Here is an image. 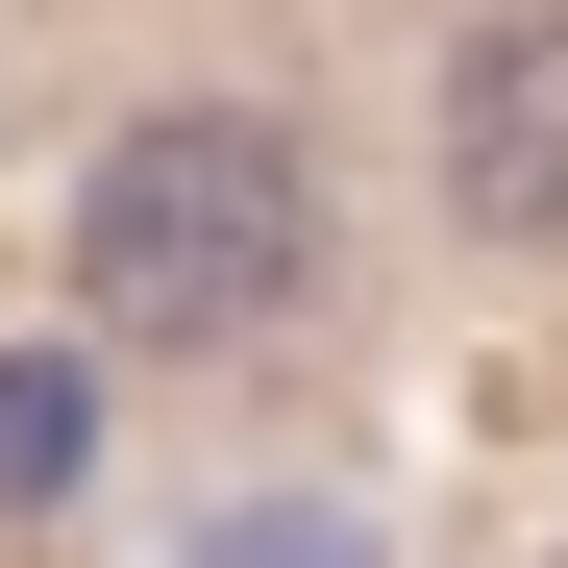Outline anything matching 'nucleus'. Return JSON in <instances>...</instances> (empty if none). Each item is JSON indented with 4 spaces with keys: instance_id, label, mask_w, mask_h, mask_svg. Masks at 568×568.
<instances>
[{
    "instance_id": "nucleus-1",
    "label": "nucleus",
    "mask_w": 568,
    "mask_h": 568,
    "mask_svg": "<svg viewBox=\"0 0 568 568\" xmlns=\"http://www.w3.org/2000/svg\"><path fill=\"white\" fill-rule=\"evenodd\" d=\"M50 297L124 371H272L346 297V149L297 74H149L50 173Z\"/></svg>"
},
{
    "instance_id": "nucleus-2",
    "label": "nucleus",
    "mask_w": 568,
    "mask_h": 568,
    "mask_svg": "<svg viewBox=\"0 0 568 568\" xmlns=\"http://www.w3.org/2000/svg\"><path fill=\"white\" fill-rule=\"evenodd\" d=\"M420 199H445V247H568V0H469L445 26Z\"/></svg>"
},
{
    "instance_id": "nucleus-3",
    "label": "nucleus",
    "mask_w": 568,
    "mask_h": 568,
    "mask_svg": "<svg viewBox=\"0 0 568 568\" xmlns=\"http://www.w3.org/2000/svg\"><path fill=\"white\" fill-rule=\"evenodd\" d=\"M544 568H568V544H544Z\"/></svg>"
}]
</instances>
